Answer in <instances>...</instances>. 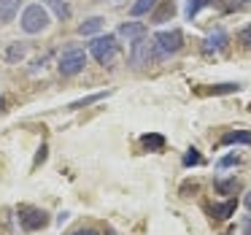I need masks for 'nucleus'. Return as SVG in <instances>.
<instances>
[{
	"mask_svg": "<svg viewBox=\"0 0 251 235\" xmlns=\"http://www.w3.org/2000/svg\"><path fill=\"white\" fill-rule=\"evenodd\" d=\"M151 41H154V57H157V60H168L170 54L181 52V46H184V33H181L178 27L159 30Z\"/></svg>",
	"mask_w": 251,
	"mask_h": 235,
	"instance_id": "obj_1",
	"label": "nucleus"
},
{
	"mask_svg": "<svg viewBox=\"0 0 251 235\" xmlns=\"http://www.w3.org/2000/svg\"><path fill=\"white\" fill-rule=\"evenodd\" d=\"M49 25H51V17L41 3H33V6H27L22 11V30L27 35L44 33V30H49Z\"/></svg>",
	"mask_w": 251,
	"mask_h": 235,
	"instance_id": "obj_2",
	"label": "nucleus"
},
{
	"mask_svg": "<svg viewBox=\"0 0 251 235\" xmlns=\"http://www.w3.org/2000/svg\"><path fill=\"white\" fill-rule=\"evenodd\" d=\"M17 216H19L22 230H27V233H38V230H44L49 224V213L38 206H27V203H22L17 208Z\"/></svg>",
	"mask_w": 251,
	"mask_h": 235,
	"instance_id": "obj_3",
	"label": "nucleus"
},
{
	"mask_svg": "<svg viewBox=\"0 0 251 235\" xmlns=\"http://www.w3.org/2000/svg\"><path fill=\"white\" fill-rule=\"evenodd\" d=\"M87 68V52L78 49V46H71V49L62 52V57L57 60V71L62 76H76Z\"/></svg>",
	"mask_w": 251,
	"mask_h": 235,
	"instance_id": "obj_4",
	"label": "nucleus"
},
{
	"mask_svg": "<svg viewBox=\"0 0 251 235\" xmlns=\"http://www.w3.org/2000/svg\"><path fill=\"white\" fill-rule=\"evenodd\" d=\"M116 52H119V44H116V35H111V33L100 35V38H95L92 44H89V54H92L100 65H111Z\"/></svg>",
	"mask_w": 251,
	"mask_h": 235,
	"instance_id": "obj_5",
	"label": "nucleus"
},
{
	"mask_svg": "<svg viewBox=\"0 0 251 235\" xmlns=\"http://www.w3.org/2000/svg\"><path fill=\"white\" fill-rule=\"evenodd\" d=\"M154 60H157V57H154V41L151 38L143 35V38H138V41H132V44H130V65L135 68V71L151 65Z\"/></svg>",
	"mask_w": 251,
	"mask_h": 235,
	"instance_id": "obj_6",
	"label": "nucleus"
},
{
	"mask_svg": "<svg viewBox=\"0 0 251 235\" xmlns=\"http://www.w3.org/2000/svg\"><path fill=\"white\" fill-rule=\"evenodd\" d=\"M227 44H229L227 30L216 27V30H211V33L205 35V41H202V54H219Z\"/></svg>",
	"mask_w": 251,
	"mask_h": 235,
	"instance_id": "obj_7",
	"label": "nucleus"
},
{
	"mask_svg": "<svg viewBox=\"0 0 251 235\" xmlns=\"http://www.w3.org/2000/svg\"><path fill=\"white\" fill-rule=\"evenodd\" d=\"M235 208H238V200H235V197H229V200H224V203H211V206H205V213L211 219L227 222L229 216H235Z\"/></svg>",
	"mask_w": 251,
	"mask_h": 235,
	"instance_id": "obj_8",
	"label": "nucleus"
},
{
	"mask_svg": "<svg viewBox=\"0 0 251 235\" xmlns=\"http://www.w3.org/2000/svg\"><path fill=\"white\" fill-rule=\"evenodd\" d=\"M116 35L125 38L127 44H132V41H138V38L146 35V25H143V22H122L119 30H116Z\"/></svg>",
	"mask_w": 251,
	"mask_h": 235,
	"instance_id": "obj_9",
	"label": "nucleus"
},
{
	"mask_svg": "<svg viewBox=\"0 0 251 235\" xmlns=\"http://www.w3.org/2000/svg\"><path fill=\"white\" fill-rule=\"evenodd\" d=\"M173 14H176V3H173V0H159L157 6H154V11H151V25L168 22Z\"/></svg>",
	"mask_w": 251,
	"mask_h": 235,
	"instance_id": "obj_10",
	"label": "nucleus"
},
{
	"mask_svg": "<svg viewBox=\"0 0 251 235\" xmlns=\"http://www.w3.org/2000/svg\"><path fill=\"white\" fill-rule=\"evenodd\" d=\"M238 143L251 146V132L249 130H229L222 135V146H238Z\"/></svg>",
	"mask_w": 251,
	"mask_h": 235,
	"instance_id": "obj_11",
	"label": "nucleus"
},
{
	"mask_svg": "<svg viewBox=\"0 0 251 235\" xmlns=\"http://www.w3.org/2000/svg\"><path fill=\"white\" fill-rule=\"evenodd\" d=\"M141 146L146 149V152H162L165 135H159V132H146V135H141Z\"/></svg>",
	"mask_w": 251,
	"mask_h": 235,
	"instance_id": "obj_12",
	"label": "nucleus"
},
{
	"mask_svg": "<svg viewBox=\"0 0 251 235\" xmlns=\"http://www.w3.org/2000/svg\"><path fill=\"white\" fill-rule=\"evenodd\" d=\"M238 179L235 176H229V179H222V176H216L213 179V189L219 192V195H235V189H238Z\"/></svg>",
	"mask_w": 251,
	"mask_h": 235,
	"instance_id": "obj_13",
	"label": "nucleus"
},
{
	"mask_svg": "<svg viewBox=\"0 0 251 235\" xmlns=\"http://www.w3.org/2000/svg\"><path fill=\"white\" fill-rule=\"evenodd\" d=\"M19 3H22V0H0V22L3 25L11 22L19 14Z\"/></svg>",
	"mask_w": 251,
	"mask_h": 235,
	"instance_id": "obj_14",
	"label": "nucleus"
},
{
	"mask_svg": "<svg viewBox=\"0 0 251 235\" xmlns=\"http://www.w3.org/2000/svg\"><path fill=\"white\" fill-rule=\"evenodd\" d=\"M103 22H105L103 17H89V19H84V22L78 25V35H95V33H100V30H103Z\"/></svg>",
	"mask_w": 251,
	"mask_h": 235,
	"instance_id": "obj_15",
	"label": "nucleus"
},
{
	"mask_svg": "<svg viewBox=\"0 0 251 235\" xmlns=\"http://www.w3.org/2000/svg\"><path fill=\"white\" fill-rule=\"evenodd\" d=\"M157 3H159V0H135V3L130 6V14H132V17H143V14H151Z\"/></svg>",
	"mask_w": 251,
	"mask_h": 235,
	"instance_id": "obj_16",
	"label": "nucleus"
},
{
	"mask_svg": "<svg viewBox=\"0 0 251 235\" xmlns=\"http://www.w3.org/2000/svg\"><path fill=\"white\" fill-rule=\"evenodd\" d=\"M208 95H232V92H240V84L238 81H224V84H213L211 89H205Z\"/></svg>",
	"mask_w": 251,
	"mask_h": 235,
	"instance_id": "obj_17",
	"label": "nucleus"
},
{
	"mask_svg": "<svg viewBox=\"0 0 251 235\" xmlns=\"http://www.w3.org/2000/svg\"><path fill=\"white\" fill-rule=\"evenodd\" d=\"M44 3L51 8V11H54L57 19H68V17H71V8H68L65 0H44Z\"/></svg>",
	"mask_w": 251,
	"mask_h": 235,
	"instance_id": "obj_18",
	"label": "nucleus"
},
{
	"mask_svg": "<svg viewBox=\"0 0 251 235\" xmlns=\"http://www.w3.org/2000/svg\"><path fill=\"white\" fill-rule=\"evenodd\" d=\"M25 54H27V46H25V44H11V46L6 49V60H8V62L25 60Z\"/></svg>",
	"mask_w": 251,
	"mask_h": 235,
	"instance_id": "obj_19",
	"label": "nucleus"
},
{
	"mask_svg": "<svg viewBox=\"0 0 251 235\" xmlns=\"http://www.w3.org/2000/svg\"><path fill=\"white\" fill-rule=\"evenodd\" d=\"M197 165H202V154L197 152V149H186V154H184V168H197Z\"/></svg>",
	"mask_w": 251,
	"mask_h": 235,
	"instance_id": "obj_20",
	"label": "nucleus"
},
{
	"mask_svg": "<svg viewBox=\"0 0 251 235\" xmlns=\"http://www.w3.org/2000/svg\"><path fill=\"white\" fill-rule=\"evenodd\" d=\"M208 3H211V0H189V3H186V17L195 19L197 14H200V8H205Z\"/></svg>",
	"mask_w": 251,
	"mask_h": 235,
	"instance_id": "obj_21",
	"label": "nucleus"
},
{
	"mask_svg": "<svg viewBox=\"0 0 251 235\" xmlns=\"http://www.w3.org/2000/svg\"><path fill=\"white\" fill-rule=\"evenodd\" d=\"M108 92H98V95H89V98H84V100H76V103H71V108H84V105H89V103H95V100H103Z\"/></svg>",
	"mask_w": 251,
	"mask_h": 235,
	"instance_id": "obj_22",
	"label": "nucleus"
},
{
	"mask_svg": "<svg viewBox=\"0 0 251 235\" xmlns=\"http://www.w3.org/2000/svg\"><path fill=\"white\" fill-rule=\"evenodd\" d=\"M235 165H240V157H238V154H227V157L219 159V168H235Z\"/></svg>",
	"mask_w": 251,
	"mask_h": 235,
	"instance_id": "obj_23",
	"label": "nucleus"
},
{
	"mask_svg": "<svg viewBox=\"0 0 251 235\" xmlns=\"http://www.w3.org/2000/svg\"><path fill=\"white\" fill-rule=\"evenodd\" d=\"M238 38H240V44H243V46H249V49H251V25H246V27L240 30Z\"/></svg>",
	"mask_w": 251,
	"mask_h": 235,
	"instance_id": "obj_24",
	"label": "nucleus"
},
{
	"mask_svg": "<svg viewBox=\"0 0 251 235\" xmlns=\"http://www.w3.org/2000/svg\"><path fill=\"white\" fill-rule=\"evenodd\" d=\"M71 235H100V233L92 230V227H81V230H76V233H71Z\"/></svg>",
	"mask_w": 251,
	"mask_h": 235,
	"instance_id": "obj_25",
	"label": "nucleus"
},
{
	"mask_svg": "<svg viewBox=\"0 0 251 235\" xmlns=\"http://www.w3.org/2000/svg\"><path fill=\"white\" fill-rule=\"evenodd\" d=\"M243 235H251V216L243 219Z\"/></svg>",
	"mask_w": 251,
	"mask_h": 235,
	"instance_id": "obj_26",
	"label": "nucleus"
},
{
	"mask_svg": "<svg viewBox=\"0 0 251 235\" xmlns=\"http://www.w3.org/2000/svg\"><path fill=\"white\" fill-rule=\"evenodd\" d=\"M68 216H71V213H68V211H62V213H60V216H57V224H60V227H62V224H65V222H68Z\"/></svg>",
	"mask_w": 251,
	"mask_h": 235,
	"instance_id": "obj_27",
	"label": "nucleus"
},
{
	"mask_svg": "<svg viewBox=\"0 0 251 235\" xmlns=\"http://www.w3.org/2000/svg\"><path fill=\"white\" fill-rule=\"evenodd\" d=\"M125 3H127V0H108V6H111V8H122Z\"/></svg>",
	"mask_w": 251,
	"mask_h": 235,
	"instance_id": "obj_28",
	"label": "nucleus"
},
{
	"mask_svg": "<svg viewBox=\"0 0 251 235\" xmlns=\"http://www.w3.org/2000/svg\"><path fill=\"white\" fill-rule=\"evenodd\" d=\"M243 203H246V208H249V211H251V189L246 192V200H243Z\"/></svg>",
	"mask_w": 251,
	"mask_h": 235,
	"instance_id": "obj_29",
	"label": "nucleus"
},
{
	"mask_svg": "<svg viewBox=\"0 0 251 235\" xmlns=\"http://www.w3.org/2000/svg\"><path fill=\"white\" fill-rule=\"evenodd\" d=\"M105 235H116V230L114 227H105Z\"/></svg>",
	"mask_w": 251,
	"mask_h": 235,
	"instance_id": "obj_30",
	"label": "nucleus"
},
{
	"mask_svg": "<svg viewBox=\"0 0 251 235\" xmlns=\"http://www.w3.org/2000/svg\"><path fill=\"white\" fill-rule=\"evenodd\" d=\"M3 103H6V100H3V95H0V111H3Z\"/></svg>",
	"mask_w": 251,
	"mask_h": 235,
	"instance_id": "obj_31",
	"label": "nucleus"
},
{
	"mask_svg": "<svg viewBox=\"0 0 251 235\" xmlns=\"http://www.w3.org/2000/svg\"><path fill=\"white\" fill-rule=\"evenodd\" d=\"M243 3H251V0H243Z\"/></svg>",
	"mask_w": 251,
	"mask_h": 235,
	"instance_id": "obj_32",
	"label": "nucleus"
},
{
	"mask_svg": "<svg viewBox=\"0 0 251 235\" xmlns=\"http://www.w3.org/2000/svg\"><path fill=\"white\" fill-rule=\"evenodd\" d=\"M249 108H251V105H249Z\"/></svg>",
	"mask_w": 251,
	"mask_h": 235,
	"instance_id": "obj_33",
	"label": "nucleus"
}]
</instances>
